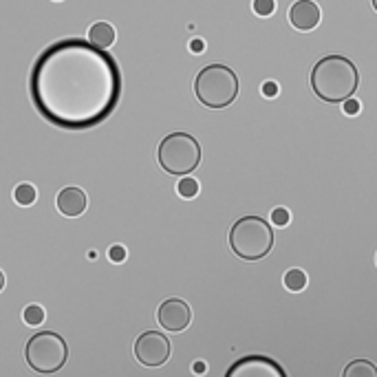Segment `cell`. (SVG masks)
<instances>
[{"instance_id": "6da1fadb", "label": "cell", "mask_w": 377, "mask_h": 377, "mask_svg": "<svg viewBox=\"0 0 377 377\" xmlns=\"http://www.w3.org/2000/svg\"><path fill=\"white\" fill-rule=\"evenodd\" d=\"M31 102L58 128L87 130L108 120L122 97L120 64L82 38L46 46L29 75Z\"/></svg>"}, {"instance_id": "7a4b0ae2", "label": "cell", "mask_w": 377, "mask_h": 377, "mask_svg": "<svg viewBox=\"0 0 377 377\" xmlns=\"http://www.w3.org/2000/svg\"><path fill=\"white\" fill-rule=\"evenodd\" d=\"M359 87V71L347 56L331 53L316 62L311 71V89L326 104H342Z\"/></svg>"}, {"instance_id": "3957f363", "label": "cell", "mask_w": 377, "mask_h": 377, "mask_svg": "<svg viewBox=\"0 0 377 377\" xmlns=\"http://www.w3.org/2000/svg\"><path fill=\"white\" fill-rule=\"evenodd\" d=\"M238 75L225 64H207L194 79V95L207 108H227L238 97Z\"/></svg>"}, {"instance_id": "277c9868", "label": "cell", "mask_w": 377, "mask_h": 377, "mask_svg": "<svg viewBox=\"0 0 377 377\" xmlns=\"http://www.w3.org/2000/svg\"><path fill=\"white\" fill-rule=\"evenodd\" d=\"M229 248L243 260H260L274 248V229L260 217H243L229 229Z\"/></svg>"}, {"instance_id": "5b68a950", "label": "cell", "mask_w": 377, "mask_h": 377, "mask_svg": "<svg viewBox=\"0 0 377 377\" xmlns=\"http://www.w3.org/2000/svg\"><path fill=\"white\" fill-rule=\"evenodd\" d=\"M157 161L168 174L188 177L201 163V143L188 133H170L159 143Z\"/></svg>"}, {"instance_id": "8992f818", "label": "cell", "mask_w": 377, "mask_h": 377, "mask_svg": "<svg viewBox=\"0 0 377 377\" xmlns=\"http://www.w3.org/2000/svg\"><path fill=\"white\" fill-rule=\"evenodd\" d=\"M27 364L38 373H58L69 359V347L62 336L40 331L27 342Z\"/></svg>"}, {"instance_id": "52a82bcc", "label": "cell", "mask_w": 377, "mask_h": 377, "mask_svg": "<svg viewBox=\"0 0 377 377\" xmlns=\"http://www.w3.org/2000/svg\"><path fill=\"white\" fill-rule=\"evenodd\" d=\"M135 357L143 366H161L170 357V340L159 331H146L135 340Z\"/></svg>"}, {"instance_id": "ba28073f", "label": "cell", "mask_w": 377, "mask_h": 377, "mask_svg": "<svg viewBox=\"0 0 377 377\" xmlns=\"http://www.w3.org/2000/svg\"><path fill=\"white\" fill-rule=\"evenodd\" d=\"M225 377H287L285 369L267 355L241 357L227 369Z\"/></svg>"}, {"instance_id": "9c48e42d", "label": "cell", "mask_w": 377, "mask_h": 377, "mask_svg": "<svg viewBox=\"0 0 377 377\" xmlns=\"http://www.w3.org/2000/svg\"><path fill=\"white\" fill-rule=\"evenodd\" d=\"M157 320L166 331L179 333V331L188 329V324L192 320V309L184 300L170 298L166 302H161V307L157 309Z\"/></svg>"}, {"instance_id": "30bf717a", "label": "cell", "mask_w": 377, "mask_h": 377, "mask_svg": "<svg viewBox=\"0 0 377 377\" xmlns=\"http://www.w3.org/2000/svg\"><path fill=\"white\" fill-rule=\"evenodd\" d=\"M289 23L293 29L302 31H314L320 25V7L314 0H296L289 9Z\"/></svg>"}, {"instance_id": "8fae6325", "label": "cell", "mask_w": 377, "mask_h": 377, "mask_svg": "<svg viewBox=\"0 0 377 377\" xmlns=\"http://www.w3.org/2000/svg\"><path fill=\"white\" fill-rule=\"evenodd\" d=\"M58 210L62 212L64 217H79V215H84V210H87V194L84 190H79L75 186H69V188H64L60 190L58 194Z\"/></svg>"}, {"instance_id": "7c38bea8", "label": "cell", "mask_w": 377, "mask_h": 377, "mask_svg": "<svg viewBox=\"0 0 377 377\" xmlns=\"http://www.w3.org/2000/svg\"><path fill=\"white\" fill-rule=\"evenodd\" d=\"M89 42H93L95 46L100 49H108L115 42V29L108 23H95L89 29Z\"/></svg>"}, {"instance_id": "4fadbf2b", "label": "cell", "mask_w": 377, "mask_h": 377, "mask_svg": "<svg viewBox=\"0 0 377 377\" xmlns=\"http://www.w3.org/2000/svg\"><path fill=\"white\" fill-rule=\"evenodd\" d=\"M342 377H377V366L369 359H353L344 366Z\"/></svg>"}, {"instance_id": "5bb4252c", "label": "cell", "mask_w": 377, "mask_h": 377, "mask_svg": "<svg viewBox=\"0 0 377 377\" xmlns=\"http://www.w3.org/2000/svg\"><path fill=\"white\" fill-rule=\"evenodd\" d=\"M307 274L302 269H287L285 276H283V285L287 291H293V293H298L307 287Z\"/></svg>"}, {"instance_id": "9a60e30c", "label": "cell", "mask_w": 377, "mask_h": 377, "mask_svg": "<svg viewBox=\"0 0 377 377\" xmlns=\"http://www.w3.org/2000/svg\"><path fill=\"white\" fill-rule=\"evenodd\" d=\"M13 199H15V203L18 205H34L36 203V199H38V192H36V188L31 186V184H20V186H15V190H13Z\"/></svg>"}, {"instance_id": "2e32d148", "label": "cell", "mask_w": 377, "mask_h": 377, "mask_svg": "<svg viewBox=\"0 0 377 377\" xmlns=\"http://www.w3.org/2000/svg\"><path fill=\"white\" fill-rule=\"evenodd\" d=\"M23 320H25L29 326H40V324L46 320V311H44L40 305H29V307L23 311Z\"/></svg>"}, {"instance_id": "e0dca14e", "label": "cell", "mask_w": 377, "mask_h": 377, "mask_svg": "<svg viewBox=\"0 0 377 377\" xmlns=\"http://www.w3.org/2000/svg\"><path fill=\"white\" fill-rule=\"evenodd\" d=\"M177 192L181 199H194L199 194V181L192 177H181V181L177 184Z\"/></svg>"}, {"instance_id": "ac0fdd59", "label": "cell", "mask_w": 377, "mask_h": 377, "mask_svg": "<svg viewBox=\"0 0 377 377\" xmlns=\"http://www.w3.org/2000/svg\"><path fill=\"white\" fill-rule=\"evenodd\" d=\"M252 9H254V13L260 15V18H267V15H271L276 11V0H254Z\"/></svg>"}, {"instance_id": "d6986e66", "label": "cell", "mask_w": 377, "mask_h": 377, "mask_svg": "<svg viewBox=\"0 0 377 377\" xmlns=\"http://www.w3.org/2000/svg\"><path fill=\"white\" fill-rule=\"evenodd\" d=\"M289 221H291V215H289L287 207H276V210H271V223H274V225L285 227V225H289Z\"/></svg>"}, {"instance_id": "ffe728a7", "label": "cell", "mask_w": 377, "mask_h": 377, "mask_svg": "<svg viewBox=\"0 0 377 377\" xmlns=\"http://www.w3.org/2000/svg\"><path fill=\"white\" fill-rule=\"evenodd\" d=\"M108 258L113 260V263H124V260H126V248H124V245H113V248L108 250Z\"/></svg>"}, {"instance_id": "44dd1931", "label": "cell", "mask_w": 377, "mask_h": 377, "mask_svg": "<svg viewBox=\"0 0 377 377\" xmlns=\"http://www.w3.org/2000/svg\"><path fill=\"white\" fill-rule=\"evenodd\" d=\"M359 108H362V104H359L357 100H353V97H349V100L342 102V110L347 113V115H357Z\"/></svg>"}, {"instance_id": "7402d4cb", "label": "cell", "mask_w": 377, "mask_h": 377, "mask_svg": "<svg viewBox=\"0 0 377 377\" xmlns=\"http://www.w3.org/2000/svg\"><path fill=\"white\" fill-rule=\"evenodd\" d=\"M260 91H263V95H265V97H276L278 93H281V89H278V84H276V82H271V79H267Z\"/></svg>"}, {"instance_id": "603a6c76", "label": "cell", "mask_w": 377, "mask_h": 377, "mask_svg": "<svg viewBox=\"0 0 377 377\" xmlns=\"http://www.w3.org/2000/svg\"><path fill=\"white\" fill-rule=\"evenodd\" d=\"M203 49H205V42H203L201 38H194V40L190 42V51H192V53H203Z\"/></svg>"}, {"instance_id": "cb8c5ba5", "label": "cell", "mask_w": 377, "mask_h": 377, "mask_svg": "<svg viewBox=\"0 0 377 377\" xmlns=\"http://www.w3.org/2000/svg\"><path fill=\"white\" fill-rule=\"evenodd\" d=\"M192 373H194V375H203V373H207V364L203 362V359H196V362L192 364Z\"/></svg>"}, {"instance_id": "d4e9b609", "label": "cell", "mask_w": 377, "mask_h": 377, "mask_svg": "<svg viewBox=\"0 0 377 377\" xmlns=\"http://www.w3.org/2000/svg\"><path fill=\"white\" fill-rule=\"evenodd\" d=\"M3 289H5V274L0 271V291H3Z\"/></svg>"}, {"instance_id": "484cf974", "label": "cell", "mask_w": 377, "mask_h": 377, "mask_svg": "<svg viewBox=\"0 0 377 377\" xmlns=\"http://www.w3.org/2000/svg\"><path fill=\"white\" fill-rule=\"evenodd\" d=\"M371 5H373V9L377 11V0H371Z\"/></svg>"}, {"instance_id": "4316f807", "label": "cell", "mask_w": 377, "mask_h": 377, "mask_svg": "<svg viewBox=\"0 0 377 377\" xmlns=\"http://www.w3.org/2000/svg\"><path fill=\"white\" fill-rule=\"evenodd\" d=\"M375 263H377V256H375Z\"/></svg>"}]
</instances>
